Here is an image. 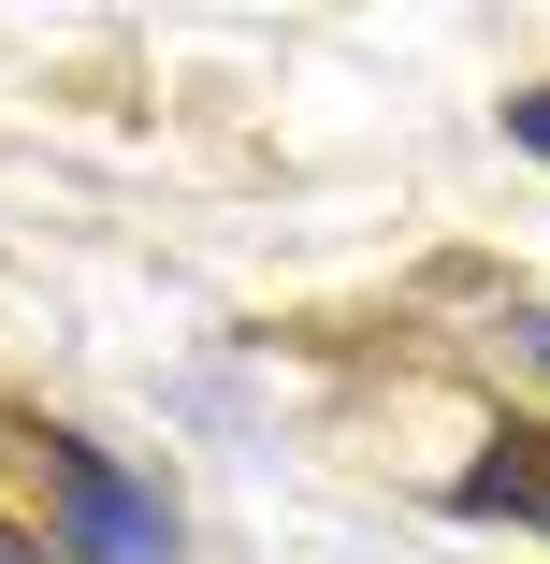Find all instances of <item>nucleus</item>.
Segmentation results:
<instances>
[{
  "label": "nucleus",
  "instance_id": "f257e3e1",
  "mask_svg": "<svg viewBox=\"0 0 550 564\" xmlns=\"http://www.w3.org/2000/svg\"><path fill=\"white\" fill-rule=\"evenodd\" d=\"M44 478H58V521H73V564H174V507L87 434H44Z\"/></svg>",
  "mask_w": 550,
  "mask_h": 564
},
{
  "label": "nucleus",
  "instance_id": "f03ea898",
  "mask_svg": "<svg viewBox=\"0 0 550 564\" xmlns=\"http://www.w3.org/2000/svg\"><path fill=\"white\" fill-rule=\"evenodd\" d=\"M450 507H464V521H521V535H550V420H507L478 464L450 478Z\"/></svg>",
  "mask_w": 550,
  "mask_h": 564
},
{
  "label": "nucleus",
  "instance_id": "7ed1b4c3",
  "mask_svg": "<svg viewBox=\"0 0 550 564\" xmlns=\"http://www.w3.org/2000/svg\"><path fill=\"white\" fill-rule=\"evenodd\" d=\"M507 145H521V160H550V87H507Z\"/></svg>",
  "mask_w": 550,
  "mask_h": 564
},
{
  "label": "nucleus",
  "instance_id": "20e7f679",
  "mask_svg": "<svg viewBox=\"0 0 550 564\" xmlns=\"http://www.w3.org/2000/svg\"><path fill=\"white\" fill-rule=\"evenodd\" d=\"M507 348H521V362L550 377V304H521V318H507Z\"/></svg>",
  "mask_w": 550,
  "mask_h": 564
},
{
  "label": "nucleus",
  "instance_id": "39448f33",
  "mask_svg": "<svg viewBox=\"0 0 550 564\" xmlns=\"http://www.w3.org/2000/svg\"><path fill=\"white\" fill-rule=\"evenodd\" d=\"M0 564H44V535H30V521H0Z\"/></svg>",
  "mask_w": 550,
  "mask_h": 564
}]
</instances>
